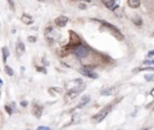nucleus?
Masks as SVG:
<instances>
[{
    "instance_id": "9",
    "label": "nucleus",
    "mask_w": 154,
    "mask_h": 130,
    "mask_svg": "<svg viewBox=\"0 0 154 130\" xmlns=\"http://www.w3.org/2000/svg\"><path fill=\"white\" fill-rule=\"evenodd\" d=\"M20 20H22L24 24H26V25H31V24L34 23L32 17H31L30 14H28V13H24V14L20 17Z\"/></svg>"
},
{
    "instance_id": "12",
    "label": "nucleus",
    "mask_w": 154,
    "mask_h": 130,
    "mask_svg": "<svg viewBox=\"0 0 154 130\" xmlns=\"http://www.w3.org/2000/svg\"><path fill=\"white\" fill-rule=\"evenodd\" d=\"M32 113H34L37 118H40L41 114H42V106H40V105H37V104H34V105H32Z\"/></svg>"
},
{
    "instance_id": "5",
    "label": "nucleus",
    "mask_w": 154,
    "mask_h": 130,
    "mask_svg": "<svg viewBox=\"0 0 154 130\" xmlns=\"http://www.w3.org/2000/svg\"><path fill=\"white\" fill-rule=\"evenodd\" d=\"M79 72L83 75V76H85V77H89V78H97V73L96 72H94L91 69H89V67H81L79 69Z\"/></svg>"
},
{
    "instance_id": "31",
    "label": "nucleus",
    "mask_w": 154,
    "mask_h": 130,
    "mask_svg": "<svg viewBox=\"0 0 154 130\" xmlns=\"http://www.w3.org/2000/svg\"><path fill=\"white\" fill-rule=\"evenodd\" d=\"M38 1H43V0H38Z\"/></svg>"
},
{
    "instance_id": "18",
    "label": "nucleus",
    "mask_w": 154,
    "mask_h": 130,
    "mask_svg": "<svg viewBox=\"0 0 154 130\" xmlns=\"http://www.w3.org/2000/svg\"><path fill=\"white\" fill-rule=\"evenodd\" d=\"M144 79L146 81H154V73L153 75H144Z\"/></svg>"
},
{
    "instance_id": "26",
    "label": "nucleus",
    "mask_w": 154,
    "mask_h": 130,
    "mask_svg": "<svg viewBox=\"0 0 154 130\" xmlns=\"http://www.w3.org/2000/svg\"><path fill=\"white\" fill-rule=\"evenodd\" d=\"M20 105H22V106H26V102H25V101H22Z\"/></svg>"
},
{
    "instance_id": "14",
    "label": "nucleus",
    "mask_w": 154,
    "mask_h": 130,
    "mask_svg": "<svg viewBox=\"0 0 154 130\" xmlns=\"http://www.w3.org/2000/svg\"><path fill=\"white\" fill-rule=\"evenodd\" d=\"M89 99H90V98H89L88 95H87V96H84V98L82 99V101H81V102L78 104V106H77V108H78V107H82V106H84L85 104H88V102H89Z\"/></svg>"
},
{
    "instance_id": "17",
    "label": "nucleus",
    "mask_w": 154,
    "mask_h": 130,
    "mask_svg": "<svg viewBox=\"0 0 154 130\" xmlns=\"http://www.w3.org/2000/svg\"><path fill=\"white\" fill-rule=\"evenodd\" d=\"M5 72H6L8 76H12V75H13V70H12L10 66H7V65L5 66Z\"/></svg>"
},
{
    "instance_id": "23",
    "label": "nucleus",
    "mask_w": 154,
    "mask_h": 130,
    "mask_svg": "<svg viewBox=\"0 0 154 130\" xmlns=\"http://www.w3.org/2000/svg\"><path fill=\"white\" fill-rule=\"evenodd\" d=\"M78 118H79V116H78V114H75V116H73V119H75L73 123H77V122H78Z\"/></svg>"
},
{
    "instance_id": "24",
    "label": "nucleus",
    "mask_w": 154,
    "mask_h": 130,
    "mask_svg": "<svg viewBox=\"0 0 154 130\" xmlns=\"http://www.w3.org/2000/svg\"><path fill=\"white\" fill-rule=\"evenodd\" d=\"M5 110L7 111V113H8V114H11V113H12V111H11V108H10L8 106H6V107H5Z\"/></svg>"
},
{
    "instance_id": "10",
    "label": "nucleus",
    "mask_w": 154,
    "mask_h": 130,
    "mask_svg": "<svg viewBox=\"0 0 154 130\" xmlns=\"http://www.w3.org/2000/svg\"><path fill=\"white\" fill-rule=\"evenodd\" d=\"M106 6H107L109 10L114 11V10L119 6V0H106Z\"/></svg>"
},
{
    "instance_id": "4",
    "label": "nucleus",
    "mask_w": 154,
    "mask_h": 130,
    "mask_svg": "<svg viewBox=\"0 0 154 130\" xmlns=\"http://www.w3.org/2000/svg\"><path fill=\"white\" fill-rule=\"evenodd\" d=\"M100 23H102V25H105V26H106V28H107V29H108V30H109V31H111V32H112V34H113V35H114L117 39L123 40V35L120 34V31H119V30H118L116 26H113V25L108 24V23H107V22H105V20H101Z\"/></svg>"
},
{
    "instance_id": "25",
    "label": "nucleus",
    "mask_w": 154,
    "mask_h": 130,
    "mask_svg": "<svg viewBox=\"0 0 154 130\" xmlns=\"http://www.w3.org/2000/svg\"><path fill=\"white\" fill-rule=\"evenodd\" d=\"M150 55H154V51H150V52L148 53V57H150Z\"/></svg>"
},
{
    "instance_id": "11",
    "label": "nucleus",
    "mask_w": 154,
    "mask_h": 130,
    "mask_svg": "<svg viewBox=\"0 0 154 130\" xmlns=\"http://www.w3.org/2000/svg\"><path fill=\"white\" fill-rule=\"evenodd\" d=\"M24 51H25L24 43H23L20 40H18V41H17V43H16V52H17V54H18V55H20V54H23V53H24Z\"/></svg>"
},
{
    "instance_id": "15",
    "label": "nucleus",
    "mask_w": 154,
    "mask_h": 130,
    "mask_svg": "<svg viewBox=\"0 0 154 130\" xmlns=\"http://www.w3.org/2000/svg\"><path fill=\"white\" fill-rule=\"evenodd\" d=\"M8 54H10L8 48H7V47H4V48H2V58H4V61H6V59H7Z\"/></svg>"
},
{
    "instance_id": "20",
    "label": "nucleus",
    "mask_w": 154,
    "mask_h": 130,
    "mask_svg": "<svg viewBox=\"0 0 154 130\" xmlns=\"http://www.w3.org/2000/svg\"><path fill=\"white\" fill-rule=\"evenodd\" d=\"M28 41H30V42H35V41H36V36H29V37H28Z\"/></svg>"
},
{
    "instance_id": "30",
    "label": "nucleus",
    "mask_w": 154,
    "mask_h": 130,
    "mask_svg": "<svg viewBox=\"0 0 154 130\" xmlns=\"http://www.w3.org/2000/svg\"><path fill=\"white\" fill-rule=\"evenodd\" d=\"M142 130H148V129H142Z\"/></svg>"
},
{
    "instance_id": "2",
    "label": "nucleus",
    "mask_w": 154,
    "mask_h": 130,
    "mask_svg": "<svg viewBox=\"0 0 154 130\" xmlns=\"http://www.w3.org/2000/svg\"><path fill=\"white\" fill-rule=\"evenodd\" d=\"M84 87H85V84L84 83H78V85L77 87H75V88H72V89H70L67 93H66V100H70V99H73L76 95H78L83 89H84Z\"/></svg>"
},
{
    "instance_id": "13",
    "label": "nucleus",
    "mask_w": 154,
    "mask_h": 130,
    "mask_svg": "<svg viewBox=\"0 0 154 130\" xmlns=\"http://www.w3.org/2000/svg\"><path fill=\"white\" fill-rule=\"evenodd\" d=\"M128 4H129L130 7L137 8L140 6V4H141V0H128Z\"/></svg>"
},
{
    "instance_id": "6",
    "label": "nucleus",
    "mask_w": 154,
    "mask_h": 130,
    "mask_svg": "<svg viewBox=\"0 0 154 130\" xmlns=\"http://www.w3.org/2000/svg\"><path fill=\"white\" fill-rule=\"evenodd\" d=\"M46 37H47L49 41H54L55 37H57V31H55L53 28H47V29H46Z\"/></svg>"
},
{
    "instance_id": "8",
    "label": "nucleus",
    "mask_w": 154,
    "mask_h": 130,
    "mask_svg": "<svg viewBox=\"0 0 154 130\" xmlns=\"http://www.w3.org/2000/svg\"><path fill=\"white\" fill-rule=\"evenodd\" d=\"M117 89H118L117 87H111V88L102 89L100 93H101V95H114V94H117V93H118V90H117Z\"/></svg>"
},
{
    "instance_id": "32",
    "label": "nucleus",
    "mask_w": 154,
    "mask_h": 130,
    "mask_svg": "<svg viewBox=\"0 0 154 130\" xmlns=\"http://www.w3.org/2000/svg\"><path fill=\"white\" fill-rule=\"evenodd\" d=\"M103 1H106V0H103Z\"/></svg>"
},
{
    "instance_id": "28",
    "label": "nucleus",
    "mask_w": 154,
    "mask_h": 130,
    "mask_svg": "<svg viewBox=\"0 0 154 130\" xmlns=\"http://www.w3.org/2000/svg\"><path fill=\"white\" fill-rule=\"evenodd\" d=\"M85 7H87L85 5H79V8H85Z\"/></svg>"
},
{
    "instance_id": "27",
    "label": "nucleus",
    "mask_w": 154,
    "mask_h": 130,
    "mask_svg": "<svg viewBox=\"0 0 154 130\" xmlns=\"http://www.w3.org/2000/svg\"><path fill=\"white\" fill-rule=\"evenodd\" d=\"M75 1H85V2H90V0H75Z\"/></svg>"
},
{
    "instance_id": "19",
    "label": "nucleus",
    "mask_w": 154,
    "mask_h": 130,
    "mask_svg": "<svg viewBox=\"0 0 154 130\" xmlns=\"http://www.w3.org/2000/svg\"><path fill=\"white\" fill-rule=\"evenodd\" d=\"M143 64L144 65H153L154 66V60H144Z\"/></svg>"
},
{
    "instance_id": "16",
    "label": "nucleus",
    "mask_w": 154,
    "mask_h": 130,
    "mask_svg": "<svg viewBox=\"0 0 154 130\" xmlns=\"http://www.w3.org/2000/svg\"><path fill=\"white\" fill-rule=\"evenodd\" d=\"M132 20H134V23H135L136 25H142V19H141L138 16L134 17V18H132Z\"/></svg>"
},
{
    "instance_id": "1",
    "label": "nucleus",
    "mask_w": 154,
    "mask_h": 130,
    "mask_svg": "<svg viewBox=\"0 0 154 130\" xmlns=\"http://www.w3.org/2000/svg\"><path fill=\"white\" fill-rule=\"evenodd\" d=\"M72 53H73L77 58L83 59V58H85V57L89 54V48H88L87 46L79 43V45H77V46H75V47L72 48Z\"/></svg>"
},
{
    "instance_id": "3",
    "label": "nucleus",
    "mask_w": 154,
    "mask_h": 130,
    "mask_svg": "<svg viewBox=\"0 0 154 130\" xmlns=\"http://www.w3.org/2000/svg\"><path fill=\"white\" fill-rule=\"evenodd\" d=\"M111 108H112L111 106H106V107H103L101 111H99V112H97V113L91 118V119H93V122H94V123H99V122L103 120V119H105V117H106V116L108 114V112L111 111Z\"/></svg>"
},
{
    "instance_id": "7",
    "label": "nucleus",
    "mask_w": 154,
    "mask_h": 130,
    "mask_svg": "<svg viewBox=\"0 0 154 130\" xmlns=\"http://www.w3.org/2000/svg\"><path fill=\"white\" fill-rule=\"evenodd\" d=\"M67 17L66 16H59V17H57L55 18V20H54V23L58 25V26H65L66 25V23H67Z\"/></svg>"
},
{
    "instance_id": "29",
    "label": "nucleus",
    "mask_w": 154,
    "mask_h": 130,
    "mask_svg": "<svg viewBox=\"0 0 154 130\" xmlns=\"http://www.w3.org/2000/svg\"><path fill=\"white\" fill-rule=\"evenodd\" d=\"M150 94H152V95H154V89H153V91H152V93H150Z\"/></svg>"
},
{
    "instance_id": "22",
    "label": "nucleus",
    "mask_w": 154,
    "mask_h": 130,
    "mask_svg": "<svg viewBox=\"0 0 154 130\" xmlns=\"http://www.w3.org/2000/svg\"><path fill=\"white\" fill-rule=\"evenodd\" d=\"M37 130H51V128H48V126H38Z\"/></svg>"
},
{
    "instance_id": "21",
    "label": "nucleus",
    "mask_w": 154,
    "mask_h": 130,
    "mask_svg": "<svg viewBox=\"0 0 154 130\" xmlns=\"http://www.w3.org/2000/svg\"><path fill=\"white\" fill-rule=\"evenodd\" d=\"M8 1V4H10V7L12 8V10H14V2H13V0H7Z\"/></svg>"
}]
</instances>
